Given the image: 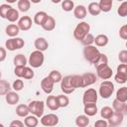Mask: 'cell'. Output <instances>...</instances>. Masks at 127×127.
Returning <instances> with one entry per match:
<instances>
[{
	"label": "cell",
	"instance_id": "cb8c5ba5",
	"mask_svg": "<svg viewBox=\"0 0 127 127\" xmlns=\"http://www.w3.org/2000/svg\"><path fill=\"white\" fill-rule=\"evenodd\" d=\"M109 42V39L106 35L104 34H100V35H97L95 38H94V43L97 47H105Z\"/></svg>",
	"mask_w": 127,
	"mask_h": 127
},
{
	"label": "cell",
	"instance_id": "ba28073f",
	"mask_svg": "<svg viewBox=\"0 0 127 127\" xmlns=\"http://www.w3.org/2000/svg\"><path fill=\"white\" fill-rule=\"evenodd\" d=\"M61 89L64 94H70L75 90V88L71 83V75H66L62 79Z\"/></svg>",
	"mask_w": 127,
	"mask_h": 127
},
{
	"label": "cell",
	"instance_id": "94428289",
	"mask_svg": "<svg viewBox=\"0 0 127 127\" xmlns=\"http://www.w3.org/2000/svg\"><path fill=\"white\" fill-rule=\"evenodd\" d=\"M126 48H127V42H126Z\"/></svg>",
	"mask_w": 127,
	"mask_h": 127
},
{
	"label": "cell",
	"instance_id": "7a4b0ae2",
	"mask_svg": "<svg viewBox=\"0 0 127 127\" xmlns=\"http://www.w3.org/2000/svg\"><path fill=\"white\" fill-rule=\"evenodd\" d=\"M44 60H45V57H44L43 52L39 51V50H36V51L31 53V55L29 57V60H28V64L32 67L37 68V67L42 66V64H44Z\"/></svg>",
	"mask_w": 127,
	"mask_h": 127
},
{
	"label": "cell",
	"instance_id": "d6986e66",
	"mask_svg": "<svg viewBox=\"0 0 127 127\" xmlns=\"http://www.w3.org/2000/svg\"><path fill=\"white\" fill-rule=\"evenodd\" d=\"M45 31H48V32H50V31H53L54 29H55V27H56V20H55V18L53 17V16H48L47 17V19H46V21L44 22V24L41 26Z\"/></svg>",
	"mask_w": 127,
	"mask_h": 127
},
{
	"label": "cell",
	"instance_id": "ab89813d",
	"mask_svg": "<svg viewBox=\"0 0 127 127\" xmlns=\"http://www.w3.org/2000/svg\"><path fill=\"white\" fill-rule=\"evenodd\" d=\"M114 79L117 83L119 84H124L126 81H127V74L124 73V72H119L117 71V73L115 74L114 76Z\"/></svg>",
	"mask_w": 127,
	"mask_h": 127
},
{
	"label": "cell",
	"instance_id": "5b68a950",
	"mask_svg": "<svg viewBox=\"0 0 127 127\" xmlns=\"http://www.w3.org/2000/svg\"><path fill=\"white\" fill-rule=\"evenodd\" d=\"M29 109H30V113L36 115L37 117H42L44 114V108H45V104L43 101L41 100H33L29 103Z\"/></svg>",
	"mask_w": 127,
	"mask_h": 127
},
{
	"label": "cell",
	"instance_id": "f1b7e54d",
	"mask_svg": "<svg viewBox=\"0 0 127 127\" xmlns=\"http://www.w3.org/2000/svg\"><path fill=\"white\" fill-rule=\"evenodd\" d=\"M75 124L78 127H85V126H87L89 124V118H88V116L86 114L77 116L76 119H75Z\"/></svg>",
	"mask_w": 127,
	"mask_h": 127
},
{
	"label": "cell",
	"instance_id": "ee69618b",
	"mask_svg": "<svg viewBox=\"0 0 127 127\" xmlns=\"http://www.w3.org/2000/svg\"><path fill=\"white\" fill-rule=\"evenodd\" d=\"M12 7L9 5V4H2L0 6V16L3 18V19H6V16H7V13L9 12V10L11 9Z\"/></svg>",
	"mask_w": 127,
	"mask_h": 127
},
{
	"label": "cell",
	"instance_id": "db71d44e",
	"mask_svg": "<svg viewBox=\"0 0 127 127\" xmlns=\"http://www.w3.org/2000/svg\"><path fill=\"white\" fill-rule=\"evenodd\" d=\"M7 3H9V4H12V3H15L17 0H5Z\"/></svg>",
	"mask_w": 127,
	"mask_h": 127
},
{
	"label": "cell",
	"instance_id": "4fadbf2b",
	"mask_svg": "<svg viewBox=\"0 0 127 127\" xmlns=\"http://www.w3.org/2000/svg\"><path fill=\"white\" fill-rule=\"evenodd\" d=\"M20 28V30L22 31H28L31 29L32 27V19L29 16H23L18 20V24H17Z\"/></svg>",
	"mask_w": 127,
	"mask_h": 127
},
{
	"label": "cell",
	"instance_id": "52a82bcc",
	"mask_svg": "<svg viewBox=\"0 0 127 127\" xmlns=\"http://www.w3.org/2000/svg\"><path fill=\"white\" fill-rule=\"evenodd\" d=\"M97 97H98L97 91L94 88H88L87 90H85L83 92L82 103H83V105L87 104V103H96Z\"/></svg>",
	"mask_w": 127,
	"mask_h": 127
},
{
	"label": "cell",
	"instance_id": "9f6ffc18",
	"mask_svg": "<svg viewBox=\"0 0 127 127\" xmlns=\"http://www.w3.org/2000/svg\"><path fill=\"white\" fill-rule=\"evenodd\" d=\"M53 3H55V4H58V3H60V2H62V0H51Z\"/></svg>",
	"mask_w": 127,
	"mask_h": 127
},
{
	"label": "cell",
	"instance_id": "681fc988",
	"mask_svg": "<svg viewBox=\"0 0 127 127\" xmlns=\"http://www.w3.org/2000/svg\"><path fill=\"white\" fill-rule=\"evenodd\" d=\"M119 36L121 39L127 40V24L121 26V28L119 29Z\"/></svg>",
	"mask_w": 127,
	"mask_h": 127
},
{
	"label": "cell",
	"instance_id": "74e56055",
	"mask_svg": "<svg viewBox=\"0 0 127 127\" xmlns=\"http://www.w3.org/2000/svg\"><path fill=\"white\" fill-rule=\"evenodd\" d=\"M57 97H58V101H59V104H60V108L66 107L69 104V99L66 95L61 94V95H58Z\"/></svg>",
	"mask_w": 127,
	"mask_h": 127
},
{
	"label": "cell",
	"instance_id": "44dd1931",
	"mask_svg": "<svg viewBox=\"0 0 127 127\" xmlns=\"http://www.w3.org/2000/svg\"><path fill=\"white\" fill-rule=\"evenodd\" d=\"M48 16L49 15L45 11H39L34 16V23L37 24V25H39V26H42L44 24V22L46 21V19H47Z\"/></svg>",
	"mask_w": 127,
	"mask_h": 127
},
{
	"label": "cell",
	"instance_id": "e0dca14e",
	"mask_svg": "<svg viewBox=\"0 0 127 127\" xmlns=\"http://www.w3.org/2000/svg\"><path fill=\"white\" fill-rule=\"evenodd\" d=\"M5 99L9 105H15L19 102L20 97H19V94L17 93V91H9L8 93L5 94Z\"/></svg>",
	"mask_w": 127,
	"mask_h": 127
},
{
	"label": "cell",
	"instance_id": "91938a15",
	"mask_svg": "<svg viewBox=\"0 0 127 127\" xmlns=\"http://www.w3.org/2000/svg\"><path fill=\"white\" fill-rule=\"evenodd\" d=\"M126 73H127V67H126Z\"/></svg>",
	"mask_w": 127,
	"mask_h": 127
},
{
	"label": "cell",
	"instance_id": "2e32d148",
	"mask_svg": "<svg viewBox=\"0 0 127 127\" xmlns=\"http://www.w3.org/2000/svg\"><path fill=\"white\" fill-rule=\"evenodd\" d=\"M34 45H35V48H36L37 50L42 51V52L47 51L48 48H49V43H48V41H47L45 38H43V37L37 38V39L35 40Z\"/></svg>",
	"mask_w": 127,
	"mask_h": 127
},
{
	"label": "cell",
	"instance_id": "b9f144b4",
	"mask_svg": "<svg viewBox=\"0 0 127 127\" xmlns=\"http://www.w3.org/2000/svg\"><path fill=\"white\" fill-rule=\"evenodd\" d=\"M71 83L75 89L78 87H81V75H78V74L71 75Z\"/></svg>",
	"mask_w": 127,
	"mask_h": 127
},
{
	"label": "cell",
	"instance_id": "11a10c76",
	"mask_svg": "<svg viewBox=\"0 0 127 127\" xmlns=\"http://www.w3.org/2000/svg\"><path fill=\"white\" fill-rule=\"evenodd\" d=\"M32 3H35V4H37V3H40L42 0H30Z\"/></svg>",
	"mask_w": 127,
	"mask_h": 127
},
{
	"label": "cell",
	"instance_id": "9a60e30c",
	"mask_svg": "<svg viewBox=\"0 0 127 127\" xmlns=\"http://www.w3.org/2000/svg\"><path fill=\"white\" fill-rule=\"evenodd\" d=\"M46 105L48 106L49 109L53 110V111H56L60 108V104H59V101H58V97L55 96V95H49L46 99Z\"/></svg>",
	"mask_w": 127,
	"mask_h": 127
},
{
	"label": "cell",
	"instance_id": "f35d334b",
	"mask_svg": "<svg viewBox=\"0 0 127 127\" xmlns=\"http://www.w3.org/2000/svg\"><path fill=\"white\" fill-rule=\"evenodd\" d=\"M49 76L54 80V82H55V83H57V82H61V81H62V79H63L62 73H61L59 70H56V69L52 70V71L50 72Z\"/></svg>",
	"mask_w": 127,
	"mask_h": 127
},
{
	"label": "cell",
	"instance_id": "7dc6e473",
	"mask_svg": "<svg viewBox=\"0 0 127 127\" xmlns=\"http://www.w3.org/2000/svg\"><path fill=\"white\" fill-rule=\"evenodd\" d=\"M25 66L26 65H15L14 68V73L16 76L18 77H23L24 75V70H25Z\"/></svg>",
	"mask_w": 127,
	"mask_h": 127
},
{
	"label": "cell",
	"instance_id": "30bf717a",
	"mask_svg": "<svg viewBox=\"0 0 127 127\" xmlns=\"http://www.w3.org/2000/svg\"><path fill=\"white\" fill-rule=\"evenodd\" d=\"M96 73H97V76L99 78H101V79H109L113 75L112 68L108 64H105V65H102L100 67H97L96 68Z\"/></svg>",
	"mask_w": 127,
	"mask_h": 127
},
{
	"label": "cell",
	"instance_id": "f907efd6",
	"mask_svg": "<svg viewBox=\"0 0 127 127\" xmlns=\"http://www.w3.org/2000/svg\"><path fill=\"white\" fill-rule=\"evenodd\" d=\"M109 124H108V121H105L104 119H100V120H97L95 121L94 123V126L95 127H107Z\"/></svg>",
	"mask_w": 127,
	"mask_h": 127
},
{
	"label": "cell",
	"instance_id": "bcb514c9",
	"mask_svg": "<svg viewBox=\"0 0 127 127\" xmlns=\"http://www.w3.org/2000/svg\"><path fill=\"white\" fill-rule=\"evenodd\" d=\"M23 77L25 79H32L34 77V70L32 69V67L29 66H25V70H24V75Z\"/></svg>",
	"mask_w": 127,
	"mask_h": 127
},
{
	"label": "cell",
	"instance_id": "8992f818",
	"mask_svg": "<svg viewBox=\"0 0 127 127\" xmlns=\"http://www.w3.org/2000/svg\"><path fill=\"white\" fill-rule=\"evenodd\" d=\"M25 46V42L22 38H10L5 42V47L8 51H15V50H19L22 49Z\"/></svg>",
	"mask_w": 127,
	"mask_h": 127
},
{
	"label": "cell",
	"instance_id": "680465c9",
	"mask_svg": "<svg viewBox=\"0 0 127 127\" xmlns=\"http://www.w3.org/2000/svg\"><path fill=\"white\" fill-rule=\"evenodd\" d=\"M117 1H121V2H123V1H124V0H117Z\"/></svg>",
	"mask_w": 127,
	"mask_h": 127
},
{
	"label": "cell",
	"instance_id": "60d3db41",
	"mask_svg": "<svg viewBox=\"0 0 127 127\" xmlns=\"http://www.w3.org/2000/svg\"><path fill=\"white\" fill-rule=\"evenodd\" d=\"M117 13L120 17H126L127 16V1H123L120 6L117 9Z\"/></svg>",
	"mask_w": 127,
	"mask_h": 127
},
{
	"label": "cell",
	"instance_id": "d590c367",
	"mask_svg": "<svg viewBox=\"0 0 127 127\" xmlns=\"http://www.w3.org/2000/svg\"><path fill=\"white\" fill-rule=\"evenodd\" d=\"M11 89L10 83L8 81H6L5 79H1L0 80V94L1 95H5L6 93H8Z\"/></svg>",
	"mask_w": 127,
	"mask_h": 127
},
{
	"label": "cell",
	"instance_id": "1f68e13d",
	"mask_svg": "<svg viewBox=\"0 0 127 127\" xmlns=\"http://www.w3.org/2000/svg\"><path fill=\"white\" fill-rule=\"evenodd\" d=\"M125 105H126L125 102H122V101L118 100L117 98H115L112 102V108H113L114 111H117V112H122L123 113L124 110H125Z\"/></svg>",
	"mask_w": 127,
	"mask_h": 127
},
{
	"label": "cell",
	"instance_id": "7bdbcfd3",
	"mask_svg": "<svg viewBox=\"0 0 127 127\" xmlns=\"http://www.w3.org/2000/svg\"><path fill=\"white\" fill-rule=\"evenodd\" d=\"M93 43H94V37H93V35L90 34V33H88V34L82 39V41H81V44H82L83 46H90V45H92Z\"/></svg>",
	"mask_w": 127,
	"mask_h": 127
},
{
	"label": "cell",
	"instance_id": "6da1fadb",
	"mask_svg": "<svg viewBox=\"0 0 127 127\" xmlns=\"http://www.w3.org/2000/svg\"><path fill=\"white\" fill-rule=\"evenodd\" d=\"M90 26L87 22H80L76 25V27L73 30V37L77 41H82V39L89 33Z\"/></svg>",
	"mask_w": 127,
	"mask_h": 127
},
{
	"label": "cell",
	"instance_id": "5bb4252c",
	"mask_svg": "<svg viewBox=\"0 0 127 127\" xmlns=\"http://www.w3.org/2000/svg\"><path fill=\"white\" fill-rule=\"evenodd\" d=\"M123 122V113L114 111L112 116L108 119V124L110 126H119Z\"/></svg>",
	"mask_w": 127,
	"mask_h": 127
},
{
	"label": "cell",
	"instance_id": "f546056e",
	"mask_svg": "<svg viewBox=\"0 0 127 127\" xmlns=\"http://www.w3.org/2000/svg\"><path fill=\"white\" fill-rule=\"evenodd\" d=\"M6 19H7L9 22H12V23H13V22H16L17 20H19V11L12 7V8L9 10V12L7 13Z\"/></svg>",
	"mask_w": 127,
	"mask_h": 127
},
{
	"label": "cell",
	"instance_id": "e575fe53",
	"mask_svg": "<svg viewBox=\"0 0 127 127\" xmlns=\"http://www.w3.org/2000/svg\"><path fill=\"white\" fill-rule=\"evenodd\" d=\"M13 63L15 65H26L27 64V59L24 55L22 54H18L14 57L13 59Z\"/></svg>",
	"mask_w": 127,
	"mask_h": 127
},
{
	"label": "cell",
	"instance_id": "8d00e7d4",
	"mask_svg": "<svg viewBox=\"0 0 127 127\" xmlns=\"http://www.w3.org/2000/svg\"><path fill=\"white\" fill-rule=\"evenodd\" d=\"M62 9L65 12H69L74 9V3L72 0H64L62 2Z\"/></svg>",
	"mask_w": 127,
	"mask_h": 127
},
{
	"label": "cell",
	"instance_id": "3957f363",
	"mask_svg": "<svg viewBox=\"0 0 127 127\" xmlns=\"http://www.w3.org/2000/svg\"><path fill=\"white\" fill-rule=\"evenodd\" d=\"M98 92H99V95L102 98H104V99L109 98L114 92V84H113V82H111L109 80L102 81L100 83V85H99Z\"/></svg>",
	"mask_w": 127,
	"mask_h": 127
},
{
	"label": "cell",
	"instance_id": "4dcf8cb0",
	"mask_svg": "<svg viewBox=\"0 0 127 127\" xmlns=\"http://www.w3.org/2000/svg\"><path fill=\"white\" fill-rule=\"evenodd\" d=\"M116 98L122 102H127V87H120L116 91Z\"/></svg>",
	"mask_w": 127,
	"mask_h": 127
},
{
	"label": "cell",
	"instance_id": "f6af8a7d",
	"mask_svg": "<svg viewBox=\"0 0 127 127\" xmlns=\"http://www.w3.org/2000/svg\"><path fill=\"white\" fill-rule=\"evenodd\" d=\"M23 87H24V82L22 79H16L12 84V88L15 91H20L23 89Z\"/></svg>",
	"mask_w": 127,
	"mask_h": 127
},
{
	"label": "cell",
	"instance_id": "8fae6325",
	"mask_svg": "<svg viewBox=\"0 0 127 127\" xmlns=\"http://www.w3.org/2000/svg\"><path fill=\"white\" fill-rule=\"evenodd\" d=\"M97 76L93 72H85L81 74V87H86L92 85L96 82Z\"/></svg>",
	"mask_w": 127,
	"mask_h": 127
},
{
	"label": "cell",
	"instance_id": "7c38bea8",
	"mask_svg": "<svg viewBox=\"0 0 127 127\" xmlns=\"http://www.w3.org/2000/svg\"><path fill=\"white\" fill-rule=\"evenodd\" d=\"M54 85H55V82L54 80L48 75L46 77H44L42 80H41V88L43 89V91L47 94H50L52 93L53 89H54Z\"/></svg>",
	"mask_w": 127,
	"mask_h": 127
},
{
	"label": "cell",
	"instance_id": "836d02e7",
	"mask_svg": "<svg viewBox=\"0 0 127 127\" xmlns=\"http://www.w3.org/2000/svg\"><path fill=\"white\" fill-rule=\"evenodd\" d=\"M113 112H114L113 108H111V107H109V106H104V107H102L101 110H100V116H101L103 119H107V120H108V119L112 116Z\"/></svg>",
	"mask_w": 127,
	"mask_h": 127
},
{
	"label": "cell",
	"instance_id": "6f0895ef",
	"mask_svg": "<svg viewBox=\"0 0 127 127\" xmlns=\"http://www.w3.org/2000/svg\"><path fill=\"white\" fill-rule=\"evenodd\" d=\"M124 113H125V114H127V104L125 105V110H124Z\"/></svg>",
	"mask_w": 127,
	"mask_h": 127
},
{
	"label": "cell",
	"instance_id": "9c48e42d",
	"mask_svg": "<svg viewBox=\"0 0 127 127\" xmlns=\"http://www.w3.org/2000/svg\"><path fill=\"white\" fill-rule=\"evenodd\" d=\"M59 123V117L54 114V113H50L47 115L42 116L41 118V124L43 126H56Z\"/></svg>",
	"mask_w": 127,
	"mask_h": 127
},
{
	"label": "cell",
	"instance_id": "484cf974",
	"mask_svg": "<svg viewBox=\"0 0 127 127\" xmlns=\"http://www.w3.org/2000/svg\"><path fill=\"white\" fill-rule=\"evenodd\" d=\"M29 113H30V109H29V106L26 104H19L16 107V114L19 117H26L28 116Z\"/></svg>",
	"mask_w": 127,
	"mask_h": 127
},
{
	"label": "cell",
	"instance_id": "f5cc1de1",
	"mask_svg": "<svg viewBox=\"0 0 127 127\" xmlns=\"http://www.w3.org/2000/svg\"><path fill=\"white\" fill-rule=\"evenodd\" d=\"M0 52H1V56H0V62H4V60L6 59V50L4 47L0 48Z\"/></svg>",
	"mask_w": 127,
	"mask_h": 127
},
{
	"label": "cell",
	"instance_id": "4316f807",
	"mask_svg": "<svg viewBox=\"0 0 127 127\" xmlns=\"http://www.w3.org/2000/svg\"><path fill=\"white\" fill-rule=\"evenodd\" d=\"M105 64H108V58H107L106 55L100 53V55L98 56V58L93 63V65L95 66V68H97V67H100V66L105 65Z\"/></svg>",
	"mask_w": 127,
	"mask_h": 127
},
{
	"label": "cell",
	"instance_id": "d6a6232c",
	"mask_svg": "<svg viewBox=\"0 0 127 127\" xmlns=\"http://www.w3.org/2000/svg\"><path fill=\"white\" fill-rule=\"evenodd\" d=\"M17 6H18L19 11H21L23 13L28 12L31 7V1L30 0H19Z\"/></svg>",
	"mask_w": 127,
	"mask_h": 127
},
{
	"label": "cell",
	"instance_id": "ffe728a7",
	"mask_svg": "<svg viewBox=\"0 0 127 127\" xmlns=\"http://www.w3.org/2000/svg\"><path fill=\"white\" fill-rule=\"evenodd\" d=\"M5 32H6V35L7 36H9L11 38H15L19 34V32H20V28L16 24H9L6 27Z\"/></svg>",
	"mask_w": 127,
	"mask_h": 127
},
{
	"label": "cell",
	"instance_id": "ac0fdd59",
	"mask_svg": "<svg viewBox=\"0 0 127 127\" xmlns=\"http://www.w3.org/2000/svg\"><path fill=\"white\" fill-rule=\"evenodd\" d=\"M86 14H87V10L86 7L83 5H77L73 9V15L76 19H83L86 17Z\"/></svg>",
	"mask_w": 127,
	"mask_h": 127
},
{
	"label": "cell",
	"instance_id": "277c9868",
	"mask_svg": "<svg viewBox=\"0 0 127 127\" xmlns=\"http://www.w3.org/2000/svg\"><path fill=\"white\" fill-rule=\"evenodd\" d=\"M99 55H100V52L98 51V49L95 46H92V45H90V46H84V49H83V57L90 64H93L95 62V60L98 58Z\"/></svg>",
	"mask_w": 127,
	"mask_h": 127
},
{
	"label": "cell",
	"instance_id": "c3c4849f",
	"mask_svg": "<svg viewBox=\"0 0 127 127\" xmlns=\"http://www.w3.org/2000/svg\"><path fill=\"white\" fill-rule=\"evenodd\" d=\"M118 59L121 64H127V50H122L118 54Z\"/></svg>",
	"mask_w": 127,
	"mask_h": 127
},
{
	"label": "cell",
	"instance_id": "7402d4cb",
	"mask_svg": "<svg viewBox=\"0 0 127 127\" xmlns=\"http://www.w3.org/2000/svg\"><path fill=\"white\" fill-rule=\"evenodd\" d=\"M84 114H86L87 116H94L97 113V106L96 103H87L84 104V108H83Z\"/></svg>",
	"mask_w": 127,
	"mask_h": 127
},
{
	"label": "cell",
	"instance_id": "d4e9b609",
	"mask_svg": "<svg viewBox=\"0 0 127 127\" xmlns=\"http://www.w3.org/2000/svg\"><path fill=\"white\" fill-rule=\"evenodd\" d=\"M24 123H25V126L27 127H36L39 124V120L36 115L32 114V115H28L25 117Z\"/></svg>",
	"mask_w": 127,
	"mask_h": 127
},
{
	"label": "cell",
	"instance_id": "83f0119b",
	"mask_svg": "<svg viewBox=\"0 0 127 127\" xmlns=\"http://www.w3.org/2000/svg\"><path fill=\"white\" fill-rule=\"evenodd\" d=\"M99 7L101 9V12H109L112 9L113 5V0H100L98 2Z\"/></svg>",
	"mask_w": 127,
	"mask_h": 127
},
{
	"label": "cell",
	"instance_id": "816d5d0a",
	"mask_svg": "<svg viewBox=\"0 0 127 127\" xmlns=\"http://www.w3.org/2000/svg\"><path fill=\"white\" fill-rule=\"evenodd\" d=\"M24 125H25V123L20 120H13L10 123V127H23Z\"/></svg>",
	"mask_w": 127,
	"mask_h": 127
},
{
	"label": "cell",
	"instance_id": "603a6c76",
	"mask_svg": "<svg viewBox=\"0 0 127 127\" xmlns=\"http://www.w3.org/2000/svg\"><path fill=\"white\" fill-rule=\"evenodd\" d=\"M87 11L92 16H98L101 13V9L97 2H91L87 6Z\"/></svg>",
	"mask_w": 127,
	"mask_h": 127
}]
</instances>
